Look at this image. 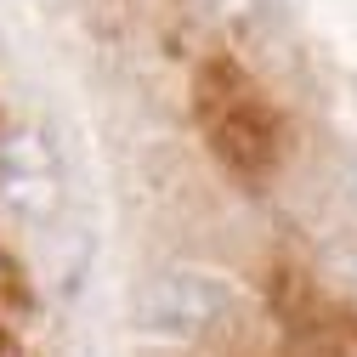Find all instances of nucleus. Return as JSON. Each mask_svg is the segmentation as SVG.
I'll return each mask as SVG.
<instances>
[{"mask_svg":"<svg viewBox=\"0 0 357 357\" xmlns=\"http://www.w3.org/2000/svg\"><path fill=\"white\" fill-rule=\"evenodd\" d=\"M238 312V289L204 273V266H159L137 284V306H130V324L148 340H204L215 329H227Z\"/></svg>","mask_w":357,"mask_h":357,"instance_id":"f257e3e1","label":"nucleus"},{"mask_svg":"<svg viewBox=\"0 0 357 357\" xmlns=\"http://www.w3.org/2000/svg\"><path fill=\"white\" fill-rule=\"evenodd\" d=\"M0 210L23 227H52L68 210V165L52 130L40 125L0 130Z\"/></svg>","mask_w":357,"mask_h":357,"instance_id":"f03ea898","label":"nucleus"},{"mask_svg":"<svg viewBox=\"0 0 357 357\" xmlns=\"http://www.w3.org/2000/svg\"><path fill=\"white\" fill-rule=\"evenodd\" d=\"M85 261H91V227L63 210V215L52 221V273H57V289H63V295H74Z\"/></svg>","mask_w":357,"mask_h":357,"instance_id":"7ed1b4c3","label":"nucleus"},{"mask_svg":"<svg viewBox=\"0 0 357 357\" xmlns=\"http://www.w3.org/2000/svg\"><path fill=\"white\" fill-rule=\"evenodd\" d=\"M188 6H193L199 17H210L215 29L244 34V29H255V23L266 17V6H273V0H188Z\"/></svg>","mask_w":357,"mask_h":357,"instance_id":"20e7f679","label":"nucleus"},{"mask_svg":"<svg viewBox=\"0 0 357 357\" xmlns=\"http://www.w3.org/2000/svg\"><path fill=\"white\" fill-rule=\"evenodd\" d=\"M340 188H346V204L357 210V159H346V170H340Z\"/></svg>","mask_w":357,"mask_h":357,"instance_id":"39448f33","label":"nucleus"},{"mask_svg":"<svg viewBox=\"0 0 357 357\" xmlns=\"http://www.w3.org/2000/svg\"><path fill=\"white\" fill-rule=\"evenodd\" d=\"M351 284H357V255H351Z\"/></svg>","mask_w":357,"mask_h":357,"instance_id":"423d86ee","label":"nucleus"}]
</instances>
